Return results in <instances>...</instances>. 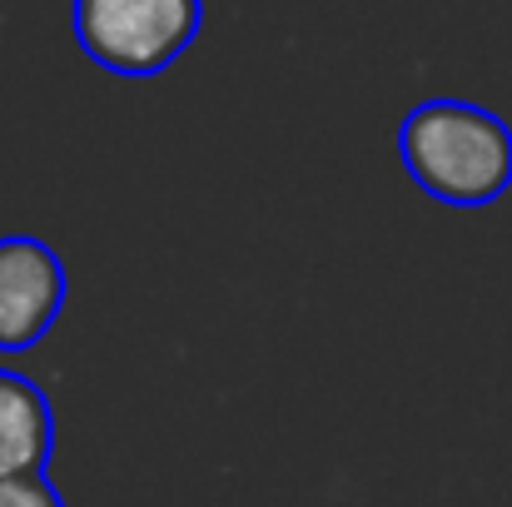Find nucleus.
<instances>
[{"label": "nucleus", "mask_w": 512, "mask_h": 507, "mask_svg": "<svg viewBox=\"0 0 512 507\" xmlns=\"http://www.w3.org/2000/svg\"><path fill=\"white\" fill-rule=\"evenodd\" d=\"M398 160L428 199L483 209L512 184V130L483 105L423 100L398 125Z\"/></svg>", "instance_id": "f257e3e1"}, {"label": "nucleus", "mask_w": 512, "mask_h": 507, "mask_svg": "<svg viewBox=\"0 0 512 507\" xmlns=\"http://www.w3.org/2000/svg\"><path fill=\"white\" fill-rule=\"evenodd\" d=\"M204 25V0H75V45L110 75H160Z\"/></svg>", "instance_id": "f03ea898"}, {"label": "nucleus", "mask_w": 512, "mask_h": 507, "mask_svg": "<svg viewBox=\"0 0 512 507\" xmlns=\"http://www.w3.org/2000/svg\"><path fill=\"white\" fill-rule=\"evenodd\" d=\"M65 264L30 234L0 239V353H25L55 329L65 309Z\"/></svg>", "instance_id": "7ed1b4c3"}, {"label": "nucleus", "mask_w": 512, "mask_h": 507, "mask_svg": "<svg viewBox=\"0 0 512 507\" xmlns=\"http://www.w3.org/2000/svg\"><path fill=\"white\" fill-rule=\"evenodd\" d=\"M55 453V413L35 378L0 368V478L45 473Z\"/></svg>", "instance_id": "20e7f679"}, {"label": "nucleus", "mask_w": 512, "mask_h": 507, "mask_svg": "<svg viewBox=\"0 0 512 507\" xmlns=\"http://www.w3.org/2000/svg\"><path fill=\"white\" fill-rule=\"evenodd\" d=\"M0 507H65V498L45 473H15L0 478Z\"/></svg>", "instance_id": "39448f33"}]
</instances>
